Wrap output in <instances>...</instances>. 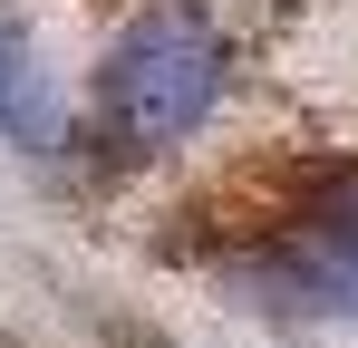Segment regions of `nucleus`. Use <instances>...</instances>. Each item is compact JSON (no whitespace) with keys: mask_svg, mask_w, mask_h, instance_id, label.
I'll use <instances>...</instances> for the list:
<instances>
[{"mask_svg":"<svg viewBox=\"0 0 358 348\" xmlns=\"http://www.w3.org/2000/svg\"><path fill=\"white\" fill-rule=\"evenodd\" d=\"M223 78H233V39L194 0H165V10H145V20L117 29V49L97 68V126L126 155H155V145L194 136L223 107Z\"/></svg>","mask_w":358,"mask_h":348,"instance_id":"nucleus-1","label":"nucleus"},{"mask_svg":"<svg viewBox=\"0 0 358 348\" xmlns=\"http://www.w3.org/2000/svg\"><path fill=\"white\" fill-rule=\"evenodd\" d=\"M252 290H281L300 310H358V174L271 232V252L252 261Z\"/></svg>","mask_w":358,"mask_h":348,"instance_id":"nucleus-2","label":"nucleus"},{"mask_svg":"<svg viewBox=\"0 0 358 348\" xmlns=\"http://www.w3.org/2000/svg\"><path fill=\"white\" fill-rule=\"evenodd\" d=\"M0 116H20V49H10V29H0Z\"/></svg>","mask_w":358,"mask_h":348,"instance_id":"nucleus-3","label":"nucleus"}]
</instances>
